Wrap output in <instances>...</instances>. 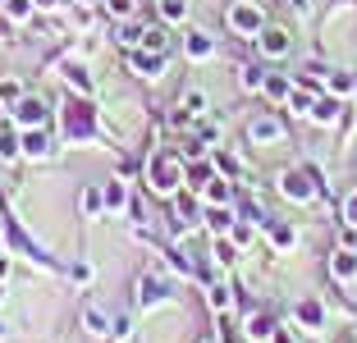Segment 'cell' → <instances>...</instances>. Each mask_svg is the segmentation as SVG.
I'll list each match as a JSON object with an SVG mask.
<instances>
[{"instance_id":"obj_1","label":"cell","mask_w":357,"mask_h":343,"mask_svg":"<svg viewBox=\"0 0 357 343\" xmlns=\"http://www.w3.org/2000/svg\"><path fill=\"white\" fill-rule=\"evenodd\" d=\"M147 178H151V188H156L160 197H169V192L188 178V169H183V160H178L174 151H151L147 156Z\"/></svg>"},{"instance_id":"obj_2","label":"cell","mask_w":357,"mask_h":343,"mask_svg":"<svg viewBox=\"0 0 357 343\" xmlns=\"http://www.w3.org/2000/svg\"><path fill=\"white\" fill-rule=\"evenodd\" d=\"M321 188L326 183H316V169H284L280 174V192L289 201H303V206L321 197Z\"/></svg>"},{"instance_id":"obj_3","label":"cell","mask_w":357,"mask_h":343,"mask_svg":"<svg viewBox=\"0 0 357 343\" xmlns=\"http://www.w3.org/2000/svg\"><path fill=\"white\" fill-rule=\"evenodd\" d=\"M229 28L243 32V37H257L266 28V14L257 5H248V0H238V5H229Z\"/></svg>"},{"instance_id":"obj_4","label":"cell","mask_w":357,"mask_h":343,"mask_svg":"<svg viewBox=\"0 0 357 343\" xmlns=\"http://www.w3.org/2000/svg\"><path fill=\"white\" fill-rule=\"evenodd\" d=\"M14 124L19 128H42L46 124V101L42 96H19V105H14Z\"/></svg>"},{"instance_id":"obj_5","label":"cell","mask_w":357,"mask_h":343,"mask_svg":"<svg viewBox=\"0 0 357 343\" xmlns=\"http://www.w3.org/2000/svg\"><path fill=\"white\" fill-rule=\"evenodd\" d=\"M284 137V124L275 119V114H257V119H248V142H280Z\"/></svg>"},{"instance_id":"obj_6","label":"cell","mask_w":357,"mask_h":343,"mask_svg":"<svg viewBox=\"0 0 357 343\" xmlns=\"http://www.w3.org/2000/svg\"><path fill=\"white\" fill-rule=\"evenodd\" d=\"M165 298H169L165 280H156V275H142V280H137V307H160Z\"/></svg>"},{"instance_id":"obj_7","label":"cell","mask_w":357,"mask_h":343,"mask_svg":"<svg viewBox=\"0 0 357 343\" xmlns=\"http://www.w3.org/2000/svg\"><path fill=\"white\" fill-rule=\"evenodd\" d=\"M330 275H335L339 284H353L357 280V247H339L335 257H330Z\"/></svg>"},{"instance_id":"obj_8","label":"cell","mask_w":357,"mask_h":343,"mask_svg":"<svg viewBox=\"0 0 357 343\" xmlns=\"http://www.w3.org/2000/svg\"><path fill=\"white\" fill-rule=\"evenodd\" d=\"M257 37H261V51L271 55V60H280V55H289V46H294V37H289L284 28H261Z\"/></svg>"},{"instance_id":"obj_9","label":"cell","mask_w":357,"mask_h":343,"mask_svg":"<svg viewBox=\"0 0 357 343\" xmlns=\"http://www.w3.org/2000/svg\"><path fill=\"white\" fill-rule=\"evenodd\" d=\"M69 110H74V114H64V133H69V137H92V114H87V105L74 101Z\"/></svg>"},{"instance_id":"obj_10","label":"cell","mask_w":357,"mask_h":343,"mask_svg":"<svg viewBox=\"0 0 357 343\" xmlns=\"http://www.w3.org/2000/svg\"><path fill=\"white\" fill-rule=\"evenodd\" d=\"M128 64H133L142 78H160V69H165V60H160L156 51H147V46H142V51H133V60H128Z\"/></svg>"},{"instance_id":"obj_11","label":"cell","mask_w":357,"mask_h":343,"mask_svg":"<svg viewBox=\"0 0 357 343\" xmlns=\"http://www.w3.org/2000/svg\"><path fill=\"white\" fill-rule=\"evenodd\" d=\"M23 156L46 160V156H51V137H46L42 128H28V133H23Z\"/></svg>"},{"instance_id":"obj_12","label":"cell","mask_w":357,"mask_h":343,"mask_svg":"<svg viewBox=\"0 0 357 343\" xmlns=\"http://www.w3.org/2000/svg\"><path fill=\"white\" fill-rule=\"evenodd\" d=\"M307 119H316V124H335L339 119V96H316L312 110H307Z\"/></svg>"},{"instance_id":"obj_13","label":"cell","mask_w":357,"mask_h":343,"mask_svg":"<svg viewBox=\"0 0 357 343\" xmlns=\"http://www.w3.org/2000/svg\"><path fill=\"white\" fill-rule=\"evenodd\" d=\"M271 247L275 252H294L298 247V229L284 224V220H275V224H271Z\"/></svg>"},{"instance_id":"obj_14","label":"cell","mask_w":357,"mask_h":343,"mask_svg":"<svg viewBox=\"0 0 357 343\" xmlns=\"http://www.w3.org/2000/svg\"><path fill=\"white\" fill-rule=\"evenodd\" d=\"M202 220H206V229H211V234H225V229L234 224V211L225 206V201H215V206H206V211H202Z\"/></svg>"},{"instance_id":"obj_15","label":"cell","mask_w":357,"mask_h":343,"mask_svg":"<svg viewBox=\"0 0 357 343\" xmlns=\"http://www.w3.org/2000/svg\"><path fill=\"white\" fill-rule=\"evenodd\" d=\"M271 101H289V92H294V78L289 73H266V87H261Z\"/></svg>"},{"instance_id":"obj_16","label":"cell","mask_w":357,"mask_h":343,"mask_svg":"<svg viewBox=\"0 0 357 343\" xmlns=\"http://www.w3.org/2000/svg\"><path fill=\"white\" fill-rule=\"evenodd\" d=\"M183 51H188L192 60H211V55H215V42H211L206 32H188V42H183Z\"/></svg>"},{"instance_id":"obj_17","label":"cell","mask_w":357,"mask_h":343,"mask_svg":"<svg viewBox=\"0 0 357 343\" xmlns=\"http://www.w3.org/2000/svg\"><path fill=\"white\" fill-rule=\"evenodd\" d=\"M64 83H74L83 96H92V78H87V69H83L78 60H69V64H64Z\"/></svg>"},{"instance_id":"obj_18","label":"cell","mask_w":357,"mask_h":343,"mask_svg":"<svg viewBox=\"0 0 357 343\" xmlns=\"http://www.w3.org/2000/svg\"><path fill=\"white\" fill-rule=\"evenodd\" d=\"M357 92V83H353V73L348 69H335L330 73V96H339V101H344V96H353Z\"/></svg>"},{"instance_id":"obj_19","label":"cell","mask_w":357,"mask_h":343,"mask_svg":"<svg viewBox=\"0 0 357 343\" xmlns=\"http://www.w3.org/2000/svg\"><path fill=\"white\" fill-rule=\"evenodd\" d=\"M298 321H303L307 330H316V325H326V307H321V302H312V298H307L303 307H298Z\"/></svg>"},{"instance_id":"obj_20","label":"cell","mask_w":357,"mask_h":343,"mask_svg":"<svg viewBox=\"0 0 357 343\" xmlns=\"http://www.w3.org/2000/svg\"><path fill=\"white\" fill-rule=\"evenodd\" d=\"M19 151H23V137L14 128H0V160H14Z\"/></svg>"},{"instance_id":"obj_21","label":"cell","mask_w":357,"mask_h":343,"mask_svg":"<svg viewBox=\"0 0 357 343\" xmlns=\"http://www.w3.org/2000/svg\"><path fill=\"white\" fill-rule=\"evenodd\" d=\"M101 211H105V188H96V183H92V188L83 192V215H92V220H96Z\"/></svg>"},{"instance_id":"obj_22","label":"cell","mask_w":357,"mask_h":343,"mask_svg":"<svg viewBox=\"0 0 357 343\" xmlns=\"http://www.w3.org/2000/svg\"><path fill=\"white\" fill-rule=\"evenodd\" d=\"M271 334H275V321H271V316H248V339H271Z\"/></svg>"},{"instance_id":"obj_23","label":"cell","mask_w":357,"mask_h":343,"mask_svg":"<svg viewBox=\"0 0 357 343\" xmlns=\"http://www.w3.org/2000/svg\"><path fill=\"white\" fill-rule=\"evenodd\" d=\"M124 201H128L124 183H119V178H110V183H105V211H124Z\"/></svg>"},{"instance_id":"obj_24","label":"cell","mask_w":357,"mask_h":343,"mask_svg":"<svg viewBox=\"0 0 357 343\" xmlns=\"http://www.w3.org/2000/svg\"><path fill=\"white\" fill-rule=\"evenodd\" d=\"M83 325H87V334H96V339L110 334V325H105V316L96 312V307H87V312H83Z\"/></svg>"},{"instance_id":"obj_25","label":"cell","mask_w":357,"mask_h":343,"mask_svg":"<svg viewBox=\"0 0 357 343\" xmlns=\"http://www.w3.org/2000/svg\"><path fill=\"white\" fill-rule=\"evenodd\" d=\"M19 96H23V87H19V78H0V105H19Z\"/></svg>"},{"instance_id":"obj_26","label":"cell","mask_w":357,"mask_h":343,"mask_svg":"<svg viewBox=\"0 0 357 343\" xmlns=\"http://www.w3.org/2000/svg\"><path fill=\"white\" fill-rule=\"evenodd\" d=\"M5 14H10V23H28L32 19V0H5Z\"/></svg>"},{"instance_id":"obj_27","label":"cell","mask_w":357,"mask_h":343,"mask_svg":"<svg viewBox=\"0 0 357 343\" xmlns=\"http://www.w3.org/2000/svg\"><path fill=\"white\" fill-rule=\"evenodd\" d=\"M160 14H165L169 23H178V19H188V0H160Z\"/></svg>"},{"instance_id":"obj_28","label":"cell","mask_w":357,"mask_h":343,"mask_svg":"<svg viewBox=\"0 0 357 343\" xmlns=\"http://www.w3.org/2000/svg\"><path fill=\"white\" fill-rule=\"evenodd\" d=\"M202 192H206V197H211V201H229V183H225V178H220V174H211V183H206V188H202Z\"/></svg>"},{"instance_id":"obj_29","label":"cell","mask_w":357,"mask_h":343,"mask_svg":"<svg viewBox=\"0 0 357 343\" xmlns=\"http://www.w3.org/2000/svg\"><path fill=\"white\" fill-rule=\"evenodd\" d=\"M142 32H147V28H137V23H124L115 42H119V46H142Z\"/></svg>"},{"instance_id":"obj_30","label":"cell","mask_w":357,"mask_h":343,"mask_svg":"<svg viewBox=\"0 0 357 343\" xmlns=\"http://www.w3.org/2000/svg\"><path fill=\"white\" fill-rule=\"evenodd\" d=\"M206 302H211V307H215V312H229V289H225V284H211Z\"/></svg>"},{"instance_id":"obj_31","label":"cell","mask_w":357,"mask_h":343,"mask_svg":"<svg viewBox=\"0 0 357 343\" xmlns=\"http://www.w3.org/2000/svg\"><path fill=\"white\" fill-rule=\"evenodd\" d=\"M266 87V69H243V92H261Z\"/></svg>"},{"instance_id":"obj_32","label":"cell","mask_w":357,"mask_h":343,"mask_svg":"<svg viewBox=\"0 0 357 343\" xmlns=\"http://www.w3.org/2000/svg\"><path fill=\"white\" fill-rule=\"evenodd\" d=\"M202 110H206V96H202V92H188V96H183V114H188V119H197Z\"/></svg>"},{"instance_id":"obj_33","label":"cell","mask_w":357,"mask_h":343,"mask_svg":"<svg viewBox=\"0 0 357 343\" xmlns=\"http://www.w3.org/2000/svg\"><path fill=\"white\" fill-rule=\"evenodd\" d=\"M252 234H257V224H234V247H252Z\"/></svg>"},{"instance_id":"obj_34","label":"cell","mask_w":357,"mask_h":343,"mask_svg":"<svg viewBox=\"0 0 357 343\" xmlns=\"http://www.w3.org/2000/svg\"><path fill=\"white\" fill-rule=\"evenodd\" d=\"M312 101H316L312 92H298V87H294V92H289V105H294L298 114H307V110H312Z\"/></svg>"},{"instance_id":"obj_35","label":"cell","mask_w":357,"mask_h":343,"mask_svg":"<svg viewBox=\"0 0 357 343\" xmlns=\"http://www.w3.org/2000/svg\"><path fill=\"white\" fill-rule=\"evenodd\" d=\"M215 169H225V174H238V160H234V156H225L220 146H215Z\"/></svg>"},{"instance_id":"obj_36","label":"cell","mask_w":357,"mask_h":343,"mask_svg":"<svg viewBox=\"0 0 357 343\" xmlns=\"http://www.w3.org/2000/svg\"><path fill=\"white\" fill-rule=\"evenodd\" d=\"M128 316H115V321H110V339H128Z\"/></svg>"},{"instance_id":"obj_37","label":"cell","mask_w":357,"mask_h":343,"mask_svg":"<svg viewBox=\"0 0 357 343\" xmlns=\"http://www.w3.org/2000/svg\"><path fill=\"white\" fill-rule=\"evenodd\" d=\"M215 257H220V266H234V261H238V257H234V243H215Z\"/></svg>"},{"instance_id":"obj_38","label":"cell","mask_w":357,"mask_h":343,"mask_svg":"<svg viewBox=\"0 0 357 343\" xmlns=\"http://www.w3.org/2000/svg\"><path fill=\"white\" fill-rule=\"evenodd\" d=\"M110 14H115V19H128V14H133V0H110Z\"/></svg>"},{"instance_id":"obj_39","label":"cell","mask_w":357,"mask_h":343,"mask_svg":"<svg viewBox=\"0 0 357 343\" xmlns=\"http://www.w3.org/2000/svg\"><path fill=\"white\" fill-rule=\"evenodd\" d=\"M344 220L357 229V192H348V201H344Z\"/></svg>"},{"instance_id":"obj_40","label":"cell","mask_w":357,"mask_h":343,"mask_svg":"<svg viewBox=\"0 0 357 343\" xmlns=\"http://www.w3.org/2000/svg\"><path fill=\"white\" fill-rule=\"evenodd\" d=\"M74 280H78V284L92 280V266H87V261H74Z\"/></svg>"},{"instance_id":"obj_41","label":"cell","mask_w":357,"mask_h":343,"mask_svg":"<svg viewBox=\"0 0 357 343\" xmlns=\"http://www.w3.org/2000/svg\"><path fill=\"white\" fill-rule=\"evenodd\" d=\"M294 10H303V14H307V10H312V0H294Z\"/></svg>"},{"instance_id":"obj_42","label":"cell","mask_w":357,"mask_h":343,"mask_svg":"<svg viewBox=\"0 0 357 343\" xmlns=\"http://www.w3.org/2000/svg\"><path fill=\"white\" fill-rule=\"evenodd\" d=\"M275 343H298V339H294V334H275Z\"/></svg>"},{"instance_id":"obj_43","label":"cell","mask_w":357,"mask_h":343,"mask_svg":"<svg viewBox=\"0 0 357 343\" xmlns=\"http://www.w3.org/2000/svg\"><path fill=\"white\" fill-rule=\"evenodd\" d=\"M0 302H5V284H0Z\"/></svg>"},{"instance_id":"obj_44","label":"cell","mask_w":357,"mask_h":343,"mask_svg":"<svg viewBox=\"0 0 357 343\" xmlns=\"http://www.w3.org/2000/svg\"><path fill=\"white\" fill-rule=\"evenodd\" d=\"M0 334H5V325H0Z\"/></svg>"},{"instance_id":"obj_45","label":"cell","mask_w":357,"mask_h":343,"mask_svg":"<svg viewBox=\"0 0 357 343\" xmlns=\"http://www.w3.org/2000/svg\"><path fill=\"white\" fill-rule=\"evenodd\" d=\"M87 5H92V0H87Z\"/></svg>"},{"instance_id":"obj_46","label":"cell","mask_w":357,"mask_h":343,"mask_svg":"<svg viewBox=\"0 0 357 343\" xmlns=\"http://www.w3.org/2000/svg\"><path fill=\"white\" fill-rule=\"evenodd\" d=\"M353 247H357V243H353Z\"/></svg>"}]
</instances>
